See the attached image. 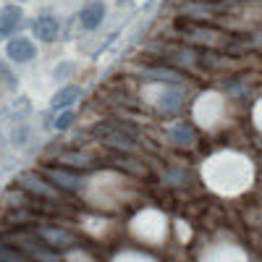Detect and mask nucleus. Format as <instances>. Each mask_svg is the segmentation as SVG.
<instances>
[{"instance_id": "1", "label": "nucleus", "mask_w": 262, "mask_h": 262, "mask_svg": "<svg viewBox=\"0 0 262 262\" xmlns=\"http://www.w3.org/2000/svg\"><path fill=\"white\" fill-rule=\"evenodd\" d=\"M205 179L215 191L238 194V191H244L252 181V165L244 158L223 152V155L210 158V163L205 165Z\"/></svg>"}, {"instance_id": "2", "label": "nucleus", "mask_w": 262, "mask_h": 262, "mask_svg": "<svg viewBox=\"0 0 262 262\" xmlns=\"http://www.w3.org/2000/svg\"><path fill=\"white\" fill-rule=\"evenodd\" d=\"M131 228H134L137 238H142V242H163L165 238V217L149 210V212L137 215Z\"/></svg>"}, {"instance_id": "3", "label": "nucleus", "mask_w": 262, "mask_h": 262, "mask_svg": "<svg viewBox=\"0 0 262 262\" xmlns=\"http://www.w3.org/2000/svg\"><path fill=\"white\" fill-rule=\"evenodd\" d=\"M6 53H8V58L16 60V63H27V60L34 58V45H32L29 39H24V37H16V39L8 42Z\"/></svg>"}, {"instance_id": "4", "label": "nucleus", "mask_w": 262, "mask_h": 262, "mask_svg": "<svg viewBox=\"0 0 262 262\" xmlns=\"http://www.w3.org/2000/svg\"><path fill=\"white\" fill-rule=\"evenodd\" d=\"M217 113H221V100H217L215 95L202 97L200 107H196V118H200V123H207V126H210V123H215Z\"/></svg>"}, {"instance_id": "5", "label": "nucleus", "mask_w": 262, "mask_h": 262, "mask_svg": "<svg viewBox=\"0 0 262 262\" xmlns=\"http://www.w3.org/2000/svg\"><path fill=\"white\" fill-rule=\"evenodd\" d=\"M58 32H60V24H58L55 16H42V18L34 21V34L39 39L53 42V39H58Z\"/></svg>"}, {"instance_id": "6", "label": "nucleus", "mask_w": 262, "mask_h": 262, "mask_svg": "<svg viewBox=\"0 0 262 262\" xmlns=\"http://www.w3.org/2000/svg\"><path fill=\"white\" fill-rule=\"evenodd\" d=\"M102 16H105V6L95 0V3H90V6H84V8H81L79 21H81V27H84V29H97V27H100V21H102Z\"/></svg>"}, {"instance_id": "7", "label": "nucleus", "mask_w": 262, "mask_h": 262, "mask_svg": "<svg viewBox=\"0 0 262 262\" xmlns=\"http://www.w3.org/2000/svg\"><path fill=\"white\" fill-rule=\"evenodd\" d=\"M18 18H21V11L16 6H6V8H0V37H8L16 24H18Z\"/></svg>"}, {"instance_id": "8", "label": "nucleus", "mask_w": 262, "mask_h": 262, "mask_svg": "<svg viewBox=\"0 0 262 262\" xmlns=\"http://www.w3.org/2000/svg\"><path fill=\"white\" fill-rule=\"evenodd\" d=\"M202 262H247V259H244L242 252L233 249V247H221V249H212Z\"/></svg>"}, {"instance_id": "9", "label": "nucleus", "mask_w": 262, "mask_h": 262, "mask_svg": "<svg viewBox=\"0 0 262 262\" xmlns=\"http://www.w3.org/2000/svg\"><path fill=\"white\" fill-rule=\"evenodd\" d=\"M74 100H79V86H66V90H60L53 97V105L55 107H69Z\"/></svg>"}, {"instance_id": "10", "label": "nucleus", "mask_w": 262, "mask_h": 262, "mask_svg": "<svg viewBox=\"0 0 262 262\" xmlns=\"http://www.w3.org/2000/svg\"><path fill=\"white\" fill-rule=\"evenodd\" d=\"M116 262H152V259H147V257H139V254H123V257H118Z\"/></svg>"}, {"instance_id": "11", "label": "nucleus", "mask_w": 262, "mask_h": 262, "mask_svg": "<svg viewBox=\"0 0 262 262\" xmlns=\"http://www.w3.org/2000/svg\"><path fill=\"white\" fill-rule=\"evenodd\" d=\"M71 121H74V116H71V113H66V116H60V118L55 121V126H58V128H66Z\"/></svg>"}, {"instance_id": "12", "label": "nucleus", "mask_w": 262, "mask_h": 262, "mask_svg": "<svg viewBox=\"0 0 262 262\" xmlns=\"http://www.w3.org/2000/svg\"><path fill=\"white\" fill-rule=\"evenodd\" d=\"M254 118H257V123H259V128H262V102L257 105V111H254Z\"/></svg>"}]
</instances>
